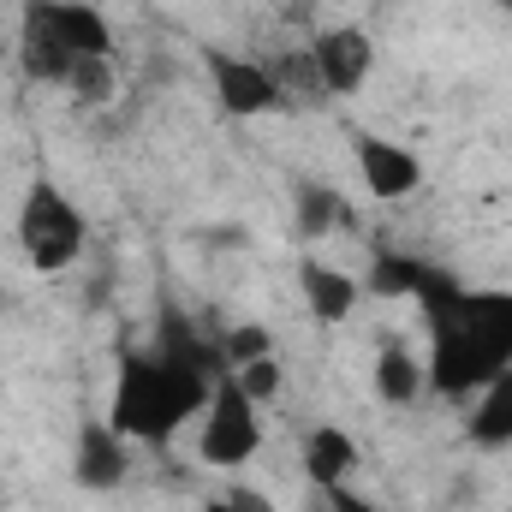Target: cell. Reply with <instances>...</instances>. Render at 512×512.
<instances>
[{
    "label": "cell",
    "mask_w": 512,
    "mask_h": 512,
    "mask_svg": "<svg viewBox=\"0 0 512 512\" xmlns=\"http://www.w3.org/2000/svg\"><path fill=\"white\" fill-rule=\"evenodd\" d=\"M429 322V387L477 393L512 364V292H465L453 274L429 268L417 298Z\"/></svg>",
    "instance_id": "6da1fadb"
},
{
    "label": "cell",
    "mask_w": 512,
    "mask_h": 512,
    "mask_svg": "<svg viewBox=\"0 0 512 512\" xmlns=\"http://www.w3.org/2000/svg\"><path fill=\"white\" fill-rule=\"evenodd\" d=\"M215 376L197 364H179L167 352H126L114 376V429L126 441H173L197 411H209Z\"/></svg>",
    "instance_id": "7a4b0ae2"
},
{
    "label": "cell",
    "mask_w": 512,
    "mask_h": 512,
    "mask_svg": "<svg viewBox=\"0 0 512 512\" xmlns=\"http://www.w3.org/2000/svg\"><path fill=\"white\" fill-rule=\"evenodd\" d=\"M18 245L30 256V268H42V274H60V268L78 262L84 215L54 179H30L24 185V197H18Z\"/></svg>",
    "instance_id": "3957f363"
},
{
    "label": "cell",
    "mask_w": 512,
    "mask_h": 512,
    "mask_svg": "<svg viewBox=\"0 0 512 512\" xmlns=\"http://www.w3.org/2000/svg\"><path fill=\"white\" fill-rule=\"evenodd\" d=\"M256 447H262V423H256V399L239 387V376H215L209 393V411H203V435H197V453L203 465H221V471H239L251 465Z\"/></svg>",
    "instance_id": "277c9868"
},
{
    "label": "cell",
    "mask_w": 512,
    "mask_h": 512,
    "mask_svg": "<svg viewBox=\"0 0 512 512\" xmlns=\"http://www.w3.org/2000/svg\"><path fill=\"white\" fill-rule=\"evenodd\" d=\"M310 66H316L328 96H358L370 84V72H376V42L358 24H334V30H322L310 42Z\"/></svg>",
    "instance_id": "5b68a950"
},
{
    "label": "cell",
    "mask_w": 512,
    "mask_h": 512,
    "mask_svg": "<svg viewBox=\"0 0 512 512\" xmlns=\"http://www.w3.org/2000/svg\"><path fill=\"white\" fill-rule=\"evenodd\" d=\"M24 12L42 18L72 60H108L114 54V30L90 0H24Z\"/></svg>",
    "instance_id": "8992f818"
},
{
    "label": "cell",
    "mask_w": 512,
    "mask_h": 512,
    "mask_svg": "<svg viewBox=\"0 0 512 512\" xmlns=\"http://www.w3.org/2000/svg\"><path fill=\"white\" fill-rule=\"evenodd\" d=\"M209 78H215V96H221V108H227V114H239V120L268 114V108H280V102H286L268 66L239 60V54H221V48H209Z\"/></svg>",
    "instance_id": "52a82bcc"
},
{
    "label": "cell",
    "mask_w": 512,
    "mask_h": 512,
    "mask_svg": "<svg viewBox=\"0 0 512 512\" xmlns=\"http://www.w3.org/2000/svg\"><path fill=\"white\" fill-rule=\"evenodd\" d=\"M352 149H358V173H364L370 197H382V203H399V197H411V191L423 185V161H417L405 143L358 131V143H352Z\"/></svg>",
    "instance_id": "ba28073f"
},
{
    "label": "cell",
    "mask_w": 512,
    "mask_h": 512,
    "mask_svg": "<svg viewBox=\"0 0 512 512\" xmlns=\"http://www.w3.org/2000/svg\"><path fill=\"white\" fill-rule=\"evenodd\" d=\"M298 286H304V304L316 310V322H346L364 298V280H352L346 268L322 262V256H304L298 262Z\"/></svg>",
    "instance_id": "9c48e42d"
},
{
    "label": "cell",
    "mask_w": 512,
    "mask_h": 512,
    "mask_svg": "<svg viewBox=\"0 0 512 512\" xmlns=\"http://www.w3.org/2000/svg\"><path fill=\"white\" fill-rule=\"evenodd\" d=\"M120 441H126V435H120L114 423H84L78 453H72V471H78L84 489H120V483H126V447H120Z\"/></svg>",
    "instance_id": "30bf717a"
},
{
    "label": "cell",
    "mask_w": 512,
    "mask_h": 512,
    "mask_svg": "<svg viewBox=\"0 0 512 512\" xmlns=\"http://www.w3.org/2000/svg\"><path fill=\"white\" fill-rule=\"evenodd\" d=\"M352 471H358V447H352V435L322 423V429L304 441V477H310V489H346Z\"/></svg>",
    "instance_id": "8fae6325"
},
{
    "label": "cell",
    "mask_w": 512,
    "mask_h": 512,
    "mask_svg": "<svg viewBox=\"0 0 512 512\" xmlns=\"http://www.w3.org/2000/svg\"><path fill=\"white\" fill-rule=\"evenodd\" d=\"M471 441H483V447H507V441H512V364L489 387H477Z\"/></svg>",
    "instance_id": "7c38bea8"
},
{
    "label": "cell",
    "mask_w": 512,
    "mask_h": 512,
    "mask_svg": "<svg viewBox=\"0 0 512 512\" xmlns=\"http://www.w3.org/2000/svg\"><path fill=\"white\" fill-rule=\"evenodd\" d=\"M18 66H24L30 78H42V84H66L78 60L54 42V30H48L42 18H30V12H24V48H18Z\"/></svg>",
    "instance_id": "4fadbf2b"
},
{
    "label": "cell",
    "mask_w": 512,
    "mask_h": 512,
    "mask_svg": "<svg viewBox=\"0 0 512 512\" xmlns=\"http://www.w3.org/2000/svg\"><path fill=\"white\" fill-rule=\"evenodd\" d=\"M423 382H429V370L405 346H382L376 352V393H382L387 405H411L423 393Z\"/></svg>",
    "instance_id": "5bb4252c"
},
{
    "label": "cell",
    "mask_w": 512,
    "mask_h": 512,
    "mask_svg": "<svg viewBox=\"0 0 512 512\" xmlns=\"http://www.w3.org/2000/svg\"><path fill=\"white\" fill-rule=\"evenodd\" d=\"M423 274H429V262H417V256H399V251H382L376 262H370V280H364V292H376V298H417Z\"/></svg>",
    "instance_id": "9a60e30c"
},
{
    "label": "cell",
    "mask_w": 512,
    "mask_h": 512,
    "mask_svg": "<svg viewBox=\"0 0 512 512\" xmlns=\"http://www.w3.org/2000/svg\"><path fill=\"white\" fill-rule=\"evenodd\" d=\"M346 203L328 191V185H298V233L304 239H322V233H334L346 215H340Z\"/></svg>",
    "instance_id": "2e32d148"
},
{
    "label": "cell",
    "mask_w": 512,
    "mask_h": 512,
    "mask_svg": "<svg viewBox=\"0 0 512 512\" xmlns=\"http://www.w3.org/2000/svg\"><path fill=\"white\" fill-rule=\"evenodd\" d=\"M221 358H227L233 370H245L256 358H274V334H268L262 322H245V328H233V334L221 340Z\"/></svg>",
    "instance_id": "e0dca14e"
},
{
    "label": "cell",
    "mask_w": 512,
    "mask_h": 512,
    "mask_svg": "<svg viewBox=\"0 0 512 512\" xmlns=\"http://www.w3.org/2000/svg\"><path fill=\"white\" fill-rule=\"evenodd\" d=\"M66 90H72L78 102H108V96H114V66H108V60H78L72 78H66Z\"/></svg>",
    "instance_id": "ac0fdd59"
},
{
    "label": "cell",
    "mask_w": 512,
    "mask_h": 512,
    "mask_svg": "<svg viewBox=\"0 0 512 512\" xmlns=\"http://www.w3.org/2000/svg\"><path fill=\"white\" fill-rule=\"evenodd\" d=\"M233 376H239V387L251 393L256 405L280 393V364H274V358H256V364H245V370H233Z\"/></svg>",
    "instance_id": "d6986e66"
},
{
    "label": "cell",
    "mask_w": 512,
    "mask_h": 512,
    "mask_svg": "<svg viewBox=\"0 0 512 512\" xmlns=\"http://www.w3.org/2000/svg\"><path fill=\"white\" fill-rule=\"evenodd\" d=\"M328 495V512H382L376 501H364V495H346V489H322Z\"/></svg>",
    "instance_id": "ffe728a7"
},
{
    "label": "cell",
    "mask_w": 512,
    "mask_h": 512,
    "mask_svg": "<svg viewBox=\"0 0 512 512\" xmlns=\"http://www.w3.org/2000/svg\"><path fill=\"white\" fill-rule=\"evenodd\" d=\"M209 512H239V507H233V501H227V495H221V501H209Z\"/></svg>",
    "instance_id": "44dd1931"
},
{
    "label": "cell",
    "mask_w": 512,
    "mask_h": 512,
    "mask_svg": "<svg viewBox=\"0 0 512 512\" xmlns=\"http://www.w3.org/2000/svg\"><path fill=\"white\" fill-rule=\"evenodd\" d=\"M0 54H6V18H0Z\"/></svg>",
    "instance_id": "7402d4cb"
},
{
    "label": "cell",
    "mask_w": 512,
    "mask_h": 512,
    "mask_svg": "<svg viewBox=\"0 0 512 512\" xmlns=\"http://www.w3.org/2000/svg\"><path fill=\"white\" fill-rule=\"evenodd\" d=\"M507 12H512V0H507Z\"/></svg>",
    "instance_id": "603a6c76"
}]
</instances>
